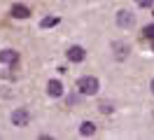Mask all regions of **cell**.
Listing matches in <instances>:
<instances>
[{
    "instance_id": "obj_9",
    "label": "cell",
    "mask_w": 154,
    "mask_h": 140,
    "mask_svg": "<svg viewBox=\"0 0 154 140\" xmlns=\"http://www.w3.org/2000/svg\"><path fill=\"white\" fill-rule=\"evenodd\" d=\"M79 133H82V135H94V133H96V124H94V121H82Z\"/></svg>"
},
{
    "instance_id": "obj_15",
    "label": "cell",
    "mask_w": 154,
    "mask_h": 140,
    "mask_svg": "<svg viewBox=\"0 0 154 140\" xmlns=\"http://www.w3.org/2000/svg\"><path fill=\"white\" fill-rule=\"evenodd\" d=\"M152 49H154V40H152Z\"/></svg>"
},
{
    "instance_id": "obj_8",
    "label": "cell",
    "mask_w": 154,
    "mask_h": 140,
    "mask_svg": "<svg viewBox=\"0 0 154 140\" xmlns=\"http://www.w3.org/2000/svg\"><path fill=\"white\" fill-rule=\"evenodd\" d=\"M112 49H115V58H117V61L126 58V56H128V51H131V47H128V45H122V42H115V45H112Z\"/></svg>"
},
{
    "instance_id": "obj_13",
    "label": "cell",
    "mask_w": 154,
    "mask_h": 140,
    "mask_svg": "<svg viewBox=\"0 0 154 140\" xmlns=\"http://www.w3.org/2000/svg\"><path fill=\"white\" fill-rule=\"evenodd\" d=\"M98 110L105 114V112H112V105H110V103H100V105H98Z\"/></svg>"
},
{
    "instance_id": "obj_7",
    "label": "cell",
    "mask_w": 154,
    "mask_h": 140,
    "mask_svg": "<svg viewBox=\"0 0 154 140\" xmlns=\"http://www.w3.org/2000/svg\"><path fill=\"white\" fill-rule=\"evenodd\" d=\"M17 58H19V54L14 51V49H2L0 51V63H17Z\"/></svg>"
},
{
    "instance_id": "obj_4",
    "label": "cell",
    "mask_w": 154,
    "mask_h": 140,
    "mask_svg": "<svg viewBox=\"0 0 154 140\" xmlns=\"http://www.w3.org/2000/svg\"><path fill=\"white\" fill-rule=\"evenodd\" d=\"M133 23H135L133 12H128V9H119L117 12V26L119 28H133Z\"/></svg>"
},
{
    "instance_id": "obj_6",
    "label": "cell",
    "mask_w": 154,
    "mask_h": 140,
    "mask_svg": "<svg viewBox=\"0 0 154 140\" xmlns=\"http://www.w3.org/2000/svg\"><path fill=\"white\" fill-rule=\"evenodd\" d=\"M10 14H12L14 19H28V17H30V9L26 7V5H12Z\"/></svg>"
},
{
    "instance_id": "obj_11",
    "label": "cell",
    "mask_w": 154,
    "mask_h": 140,
    "mask_svg": "<svg viewBox=\"0 0 154 140\" xmlns=\"http://www.w3.org/2000/svg\"><path fill=\"white\" fill-rule=\"evenodd\" d=\"M143 37L154 40V23H152V26H145V28H143Z\"/></svg>"
},
{
    "instance_id": "obj_14",
    "label": "cell",
    "mask_w": 154,
    "mask_h": 140,
    "mask_svg": "<svg viewBox=\"0 0 154 140\" xmlns=\"http://www.w3.org/2000/svg\"><path fill=\"white\" fill-rule=\"evenodd\" d=\"M149 89H152V93H154V79H152V84H149Z\"/></svg>"
},
{
    "instance_id": "obj_1",
    "label": "cell",
    "mask_w": 154,
    "mask_h": 140,
    "mask_svg": "<svg viewBox=\"0 0 154 140\" xmlns=\"http://www.w3.org/2000/svg\"><path fill=\"white\" fill-rule=\"evenodd\" d=\"M98 89H100V84H98V79H96V77H91V75L77 79V91L82 93V96H96Z\"/></svg>"
},
{
    "instance_id": "obj_3",
    "label": "cell",
    "mask_w": 154,
    "mask_h": 140,
    "mask_svg": "<svg viewBox=\"0 0 154 140\" xmlns=\"http://www.w3.org/2000/svg\"><path fill=\"white\" fill-rule=\"evenodd\" d=\"M66 56H68V61H72V63H82L87 58V49L79 47V45H72V47H68Z\"/></svg>"
},
{
    "instance_id": "obj_10",
    "label": "cell",
    "mask_w": 154,
    "mask_h": 140,
    "mask_svg": "<svg viewBox=\"0 0 154 140\" xmlns=\"http://www.w3.org/2000/svg\"><path fill=\"white\" fill-rule=\"evenodd\" d=\"M56 23H58V17H47V19L40 21V26H42V28H51V26H56Z\"/></svg>"
},
{
    "instance_id": "obj_5",
    "label": "cell",
    "mask_w": 154,
    "mask_h": 140,
    "mask_svg": "<svg viewBox=\"0 0 154 140\" xmlns=\"http://www.w3.org/2000/svg\"><path fill=\"white\" fill-rule=\"evenodd\" d=\"M47 93L51 96V98H58V96L63 93V84L58 82V79H49L47 82Z\"/></svg>"
},
{
    "instance_id": "obj_12",
    "label": "cell",
    "mask_w": 154,
    "mask_h": 140,
    "mask_svg": "<svg viewBox=\"0 0 154 140\" xmlns=\"http://www.w3.org/2000/svg\"><path fill=\"white\" fill-rule=\"evenodd\" d=\"M135 5H138V7H152L154 0H135Z\"/></svg>"
},
{
    "instance_id": "obj_2",
    "label": "cell",
    "mask_w": 154,
    "mask_h": 140,
    "mask_svg": "<svg viewBox=\"0 0 154 140\" xmlns=\"http://www.w3.org/2000/svg\"><path fill=\"white\" fill-rule=\"evenodd\" d=\"M28 121H30V114H28L26 107H17V110L12 112V124H14V126L23 129V126H28Z\"/></svg>"
}]
</instances>
